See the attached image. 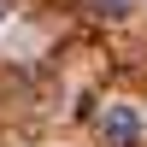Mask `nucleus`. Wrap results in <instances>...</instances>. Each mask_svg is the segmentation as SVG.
I'll return each instance as SVG.
<instances>
[{
    "mask_svg": "<svg viewBox=\"0 0 147 147\" xmlns=\"http://www.w3.org/2000/svg\"><path fill=\"white\" fill-rule=\"evenodd\" d=\"M136 129H141V118L129 112V106H118V112L106 118V136H112V141H136Z\"/></svg>",
    "mask_w": 147,
    "mask_h": 147,
    "instance_id": "nucleus-1",
    "label": "nucleus"
},
{
    "mask_svg": "<svg viewBox=\"0 0 147 147\" xmlns=\"http://www.w3.org/2000/svg\"><path fill=\"white\" fill-rule=\"evenodd\" d=\"M0 18H6V12H0Z\"/></svg>",
    "mask_w": 147,
    "mask_h": 147,
    "instance_id": "nucleus-2",
    "label": "nucleus"
}]
</instances>
